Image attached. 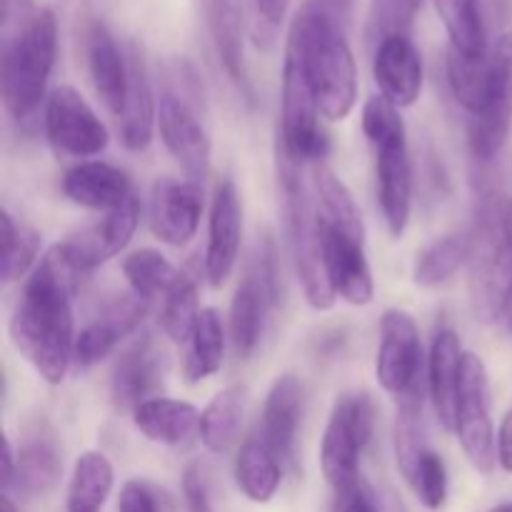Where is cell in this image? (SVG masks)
<instances>
[{"label": "cell", "instance_id": "cell-17", "mask_svg": "<svg viewBox=\"0 0 512 512\" xmlns=\"http://www.w3.org/2000/svg\"><path fill=\"white\" fill-rule=\"evenodd\" d=\"M243 240V203L230 178L215 185L210 203L208 245H205V278L213 288H223L238 263Z\"/></svg>", "mask_w": 512, "mask_h": 512}, {"label": "cell", "instance_id": "cell-11", "mask_svg": "<svg viewBox=\"0 0 512 512\" xmlns=\"http://www.w3.org/2000/svg\"><path fill=\"white\" fill-rule=\"evenodd\" d=\"M375 380L393 398L428 380L420 330L413 315L405 310H385L383 320H380Z\"/></svg>", "mask_w": 512, "mask_h": 512}, {"label": "cell", "instance_id": "cell-43", "mask_svg": "<svg viewBox=\"0 0 512 512\" xmlns=\"http://www.w3.org/2000/svg\"><path fill=\"white\" fill-rule=\"evenodd\" d=\"M245 5L253 43L263 50L273 48L288 15L290 0H245Z\"/></svg>", "mask_w": 512, "mask_h": 512}, {"label": "cell", "instance_id": "cell-44", "mask_svg": "<svg viewBox=\"0 0 512 512\" xmlns=\"http://www.w3.org/2000/svg\"><path fill=\"white\" fill-rule=\"evenodd\" d=\"M118 512H178L173 495L148 480H128L120 490Z\"/></svg>", "mask_w": 512, "mask_h": 512}, {"label": "cell", "instance_id": "cell-23", "mask_svg": "<svg viewBox=\"0 0 512 512\" xmlns=\"http://www.w3.org/2000/svg\"><path fill=\"white\" fill-rule=\"evenodd\" d=\"M85 58H88V73L100 103L118 118L128 98V48H120L108 25L95 20L85 35Z\"/></svg>", "mask_w": 512, "mask_h": 512}, {"label": "cell", "instance_id": "cell-48", "mask_svg": "<svg viewBox=\"0 0 512 512\" xmlns=\"http://www.w3.org/2000/svg\"><path fill=\"white\" fill-rule=\"evenodd\" d=\"M308 5L320 10V13H325L328 18H333L335 23L345 28L350 23V15H353L355 0H308Z\"/></svg>", "mask_w": 512, "mask_h": 512}, {"label": "cell", "instance_id": "cell-38", "mask_svg": "<svg viewBox=\"0 0 512 512\" xmlns=\"http://www.w3.org/2000/svg\"><path fill=\"white\" fill-rule=\"evenodd\" d=\"M198 283L190 273L180 270L175 283L170 285L168 293L163 295V308H160V325L163 333L173 343H190L193 330L198 325Z\"/></svg>", "mask_w": 512, "mask_h": 512}, {"label": "cell", "instance_id": "cell-18", "mask_svg": "<svg viewBox=\"0 0 512 512\" xmlns=\"http://www.w3.org/2000/svg\"><path fill=\"white\" fill-rule=\"evenodd\" d=\"M150 303L135 293L115 295L75 338L73 363L80 368H93L95 363L108 358L128 335L143 325Z\"/></svg>", "mask_w": 512, "mask_h": 512}, {"label": "cell", "instance_id": "cell-8", "mask_svg": "<svg viewBox=\"0 0 512 512\" xmlns=\"http://www.w3.org/2000/svg\"><path fill=\"white\" fill-rule=\"evenodd\" d=\"M278 305V270L275 250L265 240L250 260L243 280L238 283L230 303V343L238 358L248 360L263 340L270 310Z\"/></svg>", "mask_w": 512, "mask_h": 512}, {"label": "cell", "instance_id": "cell-50", "mask_svg": "<svg viewBox=\"0 0 512 512\" xmlns=\"http://www.w3.org/2000/svg\"><path fill=\"white\" fill-rule=\"evenodd\" d=\"M15 463H18V453H15V450H13V443H10V438H5V455H3V490L8 488L10 480H13Z\"/></svg>", "mask_w": 512, "mask_h": 512}, {"label": "cell", "instance_id": "cell-45", "mask_svg": "<svg viewBox=\"0 0 512 512\" xmlns=\"http://www.w3.org/2000/svg\"><path fill=\"white\" fill-rule=\"evenodd\" d=\"M330 512H380L378 495L370 488L368 480L360 475L355 483L345 485V488L340 490H333Z\"/></svg>", "mask_w": 512, "mask_h": 512}, {"label": "cell", "instance_id": "cell-10", "mask_svg": "<svg viewBox=\"0 0 512 512\" xmlns=\"http://www.w3.org/2000/svg\"><path fill=\"white\" fill-rule=\"evenodd\" d=\"M512 130V33L498 35L490 48V83L483 105L468 123V145L475 163L490 165Z\"/></svg>", "mask_w": 512, "mask_h": 512}, {"label": "cell", "instance_id": "cell-33", "mask_svg": "<svg viewBox=\"0 0 512 512\" xmlns=\"http://www.w3.org/2000/svg\"><path fill=\"white\" fill-rule=\"evenodd\" d=\"M113 483L115 473L108 455H103L100 450L83 453L73 465L65 512H100L105 500L110 498Z\"/></svg>", "mask_w": 512, "mask_h": 512}, {"label": "cell", "instance_id": "cell-4", "mask_svg": "<svg viewBox=\"0 0 512 512\" xmlns=\"http://www.w3.org/2000/svg\"><path fill=\"white\" fill-rule=\"evenodd\" d=\"M58 58V20L50 8L35 10L33 18L5 35L0 60V93L13 120H28L43 100Z\"/></svg>", "mask_w": 512, "mask_h": 512}, {"label": "cell", "instance_id": "cell-12", "mask_svg": "<svg viewBox=\"0 0 512 512\" xmlns=\"http://www.w3.org/2000/svg\"><path fill=\"white\" fill-rule=\"evenodd\" d=\"M45 135L60 155L70 158H95L110 143L103 120L70 85H60L45 100Z\"/></svg>", "mask_w": 512, "mask_h": 512}, {"label": "cell", "instance_id": "cell-9", "mask_svg": "<svg viewBox=\"0 0 512 512\" xmlns=\"http://www.w3.org/2000/svg\"><path fill=\"white\" fill-rule=\"evenodd\" d=\"M455 435L465 458L478 473L490 475L498 463V435L493 428V400H490V378L483 358L465 353L463 380H460L458 413H455Z\"/></svg>", "mask_w": 512, "mask_h": 512}, {"label": "cell", "instance_id": "cell-35", "mask_svg": "<svg viewBox=\"0 0 512 512\" xmlns=\"http://www.w3.org/2000/svg\"><path fill=\"white\" fill-rule=\"evenodd\" d=\"M225 360V328L223 318L215 308L200 310L198 325L193 330V338L188 343V353H185L183 375L190 385L203 383V380L213 378Z\"/></svg>", "mask_w": 512, "mask_h": 512}, {"label": "cell", "instance_id": "cell-49", "mask_svg": "<svg viewBox=\"0 0 512 512\" xmlns=\"http://www.w3.org/2000/svg\"><path fill=\"white\" fill-rule=\"evenodd\" d=\"M498 465L505 473H512V408L505 413L498 430Z\"/></svg>", "mask_w": 512, "mask_h": 512}, {"label": "cell", "instance_id": "cell-53", "mask_svg": "<svg viewBox=\"0 0 512 512\" xmlns=\"http://www.w3.org/2000/svg\"><path fill=\"white\" fill-rule=\"evenodd\" d=\"M488 512H512V500H510V503L498 505V508H493V510H488Z\"/></svg>", "mask_w": 512, "mask_h": 512}, {"label": "cell", "instance_id": "cell-36", "mask_svg": "<svg viewBox=\"0 0 512 512\" xmlns=\"http://www.w3.org/2000/svg\"><path fill=\"white\" fill-rule=\"evenodd\" d=\"M245 390L240 385L223 388L200 415V440L215 455H223L238 438L243 423Z\"/></svg>", "mask_w": 512, "mask_h": 512}, {"label": "cell", "instance_id": "cell-3", "mask_svg": "<svg viewBox=\"0 0 512 512\" xmlns=\"http://www.w3.org/2000/svg\"><path fill=\"white\" fill-rule=\"evenodd\" d=\"M470 238V303L483 323H503L512 295L510 200L485 173L475 178V220Z\"/></svg>", "mask_w": 512, "mask_h": 512}, {"label": "cell", "instance_id": "cell-54", "mask_svg": "<svg viewBox=\"0 0 512 512\" xmlns=\"http://www.w3.org/2000/svg\"><path fill=\"white\" fill-rule=\"evenodd\" d=\"M490 5H493L495 10H503L505 8V0H490Z\"/></svg>", "mask_w": 512, "mask_h": 512}, {"label": "cell", "instance_id": "cell-14", "mask_svg": "<svg viewBox=\"0 0 512 512\" xmlns=\"http://www.w3.org/2000/svg\"><path fill=\"white\" fill-rule=\"evenodd\" d=\"M320 223V255H323L325 278L333 288L335 298L348 305L363 308L375 298V280L365 255V240L340 233L333 225Z\"/></svg>", "mask_w": 512, "mask_h": 512}, {"label": "cell", "instance_id": "cell-30", "mask_svg": "<svg viewBox=\"0 0 512 512\" xmlns=\"http://www.w3.org/2000/svg\"><path fill=\"white\" fill-rule=\"evenodd\" d=\"M233 473L240 493L250 503L258 505L270 503L280 490V483H283V463L258 435H253V438L240 445L238 455H235Z\"/></svg>", "mask_w": 512, "mask_h": 512}, {"label": "cell", "instance_id": "cell-40", "mask_svg": "<svg viewBox=\"0 0 512 512\" xmlns=\"http://www.w3.org/2000/svg\"><path fill=\"white\" fill-rule=\"evenodd\" d=\"M0 235H3V280L15 283L33 270L40 253V235L23 223H15L8 210L0 213Z\"/></svg>", "mask_w": 512, "mask_h": 512}, {"label": "cell", "instance_id": "cell-16", "mask_svg": "<svg viewBox=\"0 0 512 512\" xmlns=\"http://www.w3.org/2000/svg\"><path fill=\"white\" fill-rule=\"evenodd\" d=\"M205 113L193 105L160 93L158 100V128L168 153L178 160L180 168L190 175V180H203L210 170V153L213 143L203 123Z\"/></svg>", "mask_w": 512, "mask_h": 512}, {"label": "cell", "instance_id": "cell-37", "mask_svg": "<svg viewBox=\"0 0 512 512\" xmlns=\"http://www.w3.org/2000/svg\"><path fill=\"white\" fill-rule=\"evenodd\" d=\"M445 73H448L450 93L455 103L463 105L470 115H475L483 105L490 83V53L473 58L448 48L445 53Z\"/></svg>", "mask_w": 512, "mask_h": 512}, {"label": "cell", "instance_id": "cell-29", "mask_svg": "<svg viewBox=\"0 0 512 512\" xmlns=\"http://www.w3.org/2000/svg\"><path fill=\"white\" fill-rule=\"evenodd\" d=\"M200 410L185 400L153 398L135 408L133 423L150 443L188 448L200 438Z\"/></svg>", "mask_w": 512, "mask_h": 512}, {"label": "cell", "instance_id": "cell-6", "mask_svg": "<svg viewBox=\"0 0 512 512\" xmlns=\"http://www.w3.org/2000/svg\"><path fill=\"white\" fill-rule=\"evenodd\" d=\"M375 433V403L365 390L343 393L330 410L320 445V468L333 490L360 478V458Z\"/></svg>", "mask_w": 512, "mask_h": 512}, {"label": "cell", "instance_id": "cell-31", "mask_svg": "<svg viewBox=\"0 0 512 512\" xmlns=\"http://www.w3.org/2000/svg\"><path fill=\"white\" fill-rule=\"evenodd\" d=\"M433 3L448 30V48L473 58L490 53L493 45L488 43L483 0H433Z\"/></svg>", "mask_w": 512, "mask_h": 512}, {"label": "cell", "instance_id": "cell-25", "mask_svg": "<svg viewBox=\"0 0 512 512\" xmlns=\"http://www.w3.org/2000/svg\"><path fill=\"white\" fill-rule=\"evenodd\" d=\"M465 350L458 333L448 325L435 330L428 358V395L433 403L435 418L448 433H455V413H458L460 380H463Z\"/></svg>", "mask_w": 512, "mask_h": 512}, {"label": "cell", "instance_id": "cell-34", "mask_svg": "<svg viewBox=\"0 0 512 512\" xmlns=\"http://www.w3.org/2000/svg\"><path fill=\"white\" fill-rule=\"evenodd\" d=\"M473 238L468 233H450L425 245L413 263V280L420 288H440L448 283L463 265L470 263Z\"/></svg>", "mask_w": 512, "mask_h": 512}, {"label": "cell", "instance_id": "cell-21", "mask_svg": "<svg viewBox=\"0 0 512 512\" xmlns=\"http://www.w3.org/2000/svg\"><path fill=\"white\" fill-rule=\"evenodd\" d=\"M373 78L380 95L395 108H410L423 93V58L410 35L385 38L373 50Z\"/></svg>", "mask_w": 512, "mask_h": 512}, {"label": "cell", "instance_id": "cell-2", "mask_svg": "<svg viewBox=\"0 0 512 512\" xmlns=\"http://www.w3.org/2000/svg\"><path fill=\"white\" fill-rule=\"evenodd\" d=\"M285 55L303 70L325 120L340 123L353 113L358 103V68L343 25L305 5L290 25Z\"/></svg>", "mask_w": 512, "mask_h": 512}, {"label": "cell", "instance_id": "cell-32", "mask_svg": "<svg viewBox=\"0 0 512 512\" xmlns=\"http://www.w3.org/2000/svg\"><path fill=\"white\" fill-rule=\"evenodd\" d=\"M313 193L318 198V218L340 233L365 240V223L348 185L325 165L313 168Z\"/></svg>", "mask_w": 512, "mask_h": 512}, {"label": "cell", "instance_id": "cell-46", "mask_svg": "<svg viewBox=\"0 0 512 512\" xmlns=\"http://www.w3.org/2000/svg\"><path fill=\"white\" fill-rule=\"evenodd\" d=\"M183 495H185V508L188 512H213L208 495V478H205L203 465H190L185 470L183 478Z\"/></svg>", "mask_w": 512, "mask_h": 512}, {"label": "cell", "instance_id": "cell-52", "mask_svg": "<svg viewBox=\"0 0 512 512\" xmlns=\"http://www.w3.org/2000/svg\"><path fill=\"white\" fill-rule=\"evenodd\" d=\"M3 512H18L15 510L13 500H10V495H3Z\"/></svg>", "mask_w": 512, "mask_h": 512}, {"label": "cell", "instance_id": "cell-15", "mask_svg": "<svg viewBox=\"0 0 512 512\" xmlns=\"http://www.w3.org/2000/svg\"><path fill=\"white\" fill-rule=\"evenodd\" d=\"M138 223L140 198L138 195H130L120 208L110 210L98 223L88 225V228H83L73 238L58 245L65 258H68V263L83 275L113 260L118 253H123L130 240H133Z\"/></svg>", "mask_w": 512, "mask_h": 512}, {"label": "cell", "instance_id": "cell-26", "mask_svg": "<svg viewBox=\"0 0 512 512\" xmlns=\"http://www.w3.org/2000/svg\"><path fill=\"white\" fill-rule=\"evenodd\" d=\"M63 478V453L48 428H38L25 438L18 450V463L5 495L13 493L18 500H38L45 498L58 488Z\"/></svg>", "mask_w": 512, "mask_h": 512}, {"label": "cell", "instance_id": "cell-24", "mask_svg": "<svg viewBox=\"0 0 512 512\" xmlns=\"http://www.w3.org/2000/svg\"><path fill=\"white\" fill-rule=\"evenodd\" d=\"M305 390L295 375H280L270 385L263 405V418L258 425V438L273 450L280 463H293L298 443L300 420H303Z\"/></svg>", "mask_w": 512, "mask_h": 512}, {"label": "cell", "instance_id": "cell-1", "mask_svg": "<svg viewBox=\"0 0 512 512\" xmlns=\"http://www.w3.org/2000/svg\"><path fill=\"white\" fill-rule=\"evenodd\" d=\"M80 273L53 245L30 270L15 305L13 343L48 385H60L75 355L73 293Z\"/></svg>", "mask_w": 512, "mask_h": 512}, {"label": "cell", "instance_id": "cell-47", "mask_svg": "<svg viewBox=\"0 0 512 512\" xmlns=\"http://www.w3.org/2000/svg\"><path fill=\"white\" fill-rule=\"evenodd\" d=\"M0 8H3L5 35H10V33H15L18 28H23V25L35 15L33 0H0Z\"/></svg>", "mask_w": 512, "mask_h": 512}, {"label": "cell", "instance_id": "cell-5", "mask_svg": "<svg viewBox=\"0 0 512 512\" xmlns=\"http://www.w3.org/2000/svg\"><path fill=\"white\" fill-rule=\"evenodd\" d=\"M275 155H278V188L280 200H283L285 233H288L295 273H298L310 308L330 310L338 298L325 278L323 255H320L318 208L313 205L310 188L303 178V165L293 163L278 150Z\"/></svg>", "mask_w": 512, "mask_h": 512}, {"label": "cell", "instance_id": "cell-28", "mask_svg": "<svg viewBox=\"0 0 512 512\" xmlns=\"http://www.w3.org/2000/svg\"><path fill=\"white\" fill-rule=\"evenodd\" d=\"M128 63V98H125L123 113L115 120H118V135L123 148L130 150V153H140L153 140L155 123H158V105H155L148 65H145V58L138 45H128Z\"/></svg>", "mask_w": 512, "mask_h": 512}, {"label": "cell", "instance_id": "cell-20", "mask_svg": "<svg viewBox=\"0 0 512 512\" xmlns=\"http://www.w3.org/2000/svg\"><path fill=\"white\" fill-rule=\"evenodd\" d=\"M165 375V350L155 343L153 335H143L135 340L113 368L110 380V395L118 410L140 408L148 400L158 398V388Z\"/></svg>", "mask_w": 512, "mask_h": 512}, {"label": "cell", "instance_id": "cell-22", "mask_svg": "<svg viewBox=\"0 0 512 512\" xmlns=\"http://www.w3.org/2000/svg\"><path fill=\"white\" fill-rule=\"evenodd\" d=\"M205 30L225 75L240 93L253 95L245 65V5L243 0H200Z\"/></svg>", "mask_w": 512, "mask_h": 512}, {"label": "cell", "instance_id": "cell-42", "mask_svg": "<svg viewBox=\"0 0 512 512\" xmlns=\"http://www.w3.org/2000/svg\"><path fill=\"white\" fill-rule=\"evenodd\" d=\"M405 483L410 485L415 498H418L425 508L433 512L443 510L445 500H448V468H445L443 455L435 453L433 448H425Z\"/></svg>", "mask_w": 512, "mask_h": 512}, {"label": "cell", "instance_id": "cell-13", "mask_svg": "<svg viewBox=\"0 0 512 512\" xmlns=\"http://www.w3.org/2000/svg\"><path fill=\"white\" fill-rule=\"evenodd\" d=\"M378 205L385 228L393 238H403L413 213V163H410L405 125L373 140Z\"/></svg>", "mask_w": 512, "mask_h": 512}, {"label": "cell", "instance_id": "cell-41", "mask_svg": "<svg viewBox=\"0 0 512 512\" xmlns=\"http://www.w3.org/2000/svg\"><path fill=\"white\" fill-rule=\"evenodd\" d=\"M420 10H423V0H370L365 43L370 45V50H375L385 38L410 35Z\"/></svg>", "mask_w": 512, "mask_h": 512}, {"label": "cell", "instance_id": "cell-7", "mask_svg": "<svg viewBox=\"0 0 512 512\" xmlns=\"http://www.w3.org/2000/svg\"><path fill=\"white\" fill-rule=\"evenodd\" d=\"M320 108L315 95L290 55L283 60V98H280L278 153L298 165H323L330 140L320 123Z\"/></svg>", "mask_w": 512, "mask_h": 512}, {"label": "cell", "instance_id": "cell-39", "mask_svg": "<svg viewBox=\"0 0 512 512\" xmlns=\"http://www.w3.org/2000/svg\"><path fill=\"white\" fill-rule=\"evenodd\" d=\"M180 270L173 268L168 258L158 250H138V253L128 255L123 263V275L130 285V293L140 295L150 303L155 298H163L175 283Z\"/></svg>", "mask_w": 512, "mask_h": 512}, {"label": "cell", "instance_id": "cell-51", "mask_svg": "<svg viewBox=\"0 0 512 512\" xmlns=\"http://www.w3.org/2000/svg\"><path fill=\"white\" fill-rule=\"evenodd\" d=\"M510 228H512V198H510ZM503 325H505V330H508V333H512V295H510V305H508V310H505Z\"/></svg>", "mask_w": 512, "mask_h": 512}, {"label": "cell", "instance_id": "cell-19", "mask_svg": "<svg viewBox=\"0 0 512 512\" xmlns=\"http://www.w3.org/2000/svg\"><path fill=\"white\" fill-rule=\"evenodd\" d=\"M200 215H203V188L195 180L163 178L153 185L148 223L158 240L173 248H183L198 233Z\"/></svg>", "mask_w": 512, "mask_h": 512}, {"label": "cell", "instance_id": "cell-27", "mask_svg": "<svg viewBox=\"0 0 512 512\" xmlns=\"http://www.w3.org/2000/svg\"><path fill=\"white\" fill-rule=\"evenodd\" d=\"M60 188L73 205L98 210V213H110L120 208L130 195H135L130 175L118 165L103 163V160H83L68 168Z\"/></svg>", "mask_w": 512, "mask_h": 512}]
</instances>
